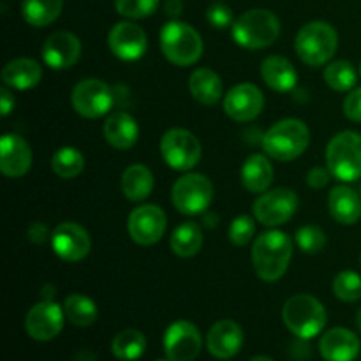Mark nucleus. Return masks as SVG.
<instances>
[{
	"instance_id": "40",
	"label": "nucleus",
	"mask_w": 361,
	"mask_h": 361,
	"mask_svg": "<svg viewBox=\"0 0 361 361\" xmlns=\"http://www.w3.org/2000/svg\"><path fill=\"white\" fill-rule=\"evenodd\" d=\"M344 115L351 122H361V87L353 88L344 99Z\"/></svg>"
},
{
	"instance_id": "41",
	"label": "nucleus",
	"mask_w": 361,
	"mask_h": 361,
	"mask_svg": "<svg viewBox=\"0 0 361 361\" xmlns=\"http://www.w3.org/2000/svg\"><path fill=\"white\" fill-rule=\"evenodd\" d=\"M331 176L334 175L330 173V169L323 168V166H316V168L307 173V185L312 187V189H323L330 183Z\"/></svg>"
},
{
	"instance_id": "38",
	"label": "nucleus",
	"mask_w": 361,
	"mask_h": 361,
	"mask_svg": "<svg viewBox=\"0 0 361 361\" xmlns=\"http://www.w3.org/2000/svg\"><path fill=\"white\" fill-rule=\"evenodd\" d=\"M229 242L236 247H245L250 243L256 235V222L250 215H238L233 219L231 226H229Z\"/></svg>"
},
{
	"instance_id": "16",
	"label": "nucleus",
	"mask_w": 361,
	"mask_h": 361,
	"mask_svg": "<svg viewBox=\"0 0 361 361\" xmlns=\"http://www.w3.org/2000/svg\"><path fill=\"white\" fill-rule=\"evenodd\" d=\"M222 106H224L226 115L235 122H252L263 111L264 95L256 85L240 83L235 85L231 90H228Z\"/></svg>"
},
{
	"instance_id": "31",
	"label": "nucleus",
	"mask_w": 361,
	"mask_h": 361,
	"mask_svg": "<svg viewBox=\"0 0 361 361\" xmlns=\"http://www.w3.org/2000/svg\"><path fill=\"white\" fill-rule=\"evenodd\" d=\"M145 349H147V338L140 330H134V328L118 331L111 342L113 356L122 361H136L143 356Z\"/></svg>"
},
{
	"instance_id": "2",
	"label": "nucleus",
	"mask_w": 361,
	"mask_h": 361,
	"mask_svg": "<svg viewBox=\"0 0 361 361\" xmlns=\"http://www.w3.org/2000/svg\"><path fill=\"white\" fill-rule=\"evenodd\" d=\"M310 145V130L300 118H284L274 123L261 140L263 152L268 157L281 162L302 157Z\"/></svg>"
},
{
	"instance_id": "36",
	"label": "nucleus",
	"mask_w": 361,
	"mask_h": 361,
	"mask_svg": "<svg viewBox=\"0 0 361 361\" xmlns=\"http://www.w3.org/2000/svg\"><path fill=\"white\" fill-rule=\"evenodd\" d=\"M161 0H115L116 13L127 20H143L157 11Z\"/></svg>"
},
{
	"instance_id": "48",
	"label": "nucleus",
	"mask_w": 361,
	"mask_h": 361,
	"mask_svg": "<svg viewBox=\"0 0 361 361\" xmlns=\"http://www.w3.org/2000/svg\"><path fill=\"white\" fill-rule=\"evenodd\" d=\"M155 361H171L169 358H166V360H155Z\"/></svg>"
},
{
	"instance_id": "14",
	"label": "nucleus",
	"mask_w": 361,
	"mask_h": 361,
	"mask_svg": "<svg viewBox=\"0 0 361 361\" xmlns=\"http://www.w3.org/2000/svg\"><path fill=\"white\" fill-rule=\"evenodd\" d=\"M201 331L190 321H175L164 334L166 358L171 361H194L201 353Z\"/></svg>"
},
{
	"instance_id": "21",
	"label": "nucleus",
	"mask_w": 361,
	"mask_h": 361,
	"mask_svg": "<svg viewBox=\"0 0 361 361\" xmlns=\"http://www.w3.org/2000/svg\"><path fill=\"white\" fill-rule=\"evenodd\" d=\"M360 351L358 335L348 328H331L319 341V353L326 361H355Z\"/></svg>"
},
{
	"instance_id": "17",
	"label": "nucleus",
	"mask_w": 361,
	"mask_h": 361,
	"mask_svg": "<svg viewBox=\"0 0 361 361\" xmlns=\"http://www.w3.org/2000/svg\"><path fill=\"white\" fill-rule=\"evenodd\" d=\"M108 46L116 59L134 62L147 53L148 39L140 25L134 21H120L108 32Z\"/></svg>"
},
{
	"instance_id": "19",
	"label": "nucleus",
	"mask_w": 361,
	"mask_h": 361,
	"mask_svg": "<svg viewBox=\"0 0 361 361\" xmlns=\"http://www.w3.org/2000/svg\"><path fill=\"white\" fill-rule=\"evenodd\" d=\"M32 168V148L20 134H4L0 140V171L7 178H21Z\"/></svg>"
},
{
	"instance_id": "11",
	"label": "nucleus",
	"mask_w": 361,
	"mask_h": 361,
	"mask_svg": "<svg viewBox=\"0 0 361 361\" xmlns=\"http://www.w3.org/2000/svg\"><path fill=\"white\" fill-rule=\"evenodd\" d=\"M298 210V196L288 187L267 190L254 201L252 212L257 222L268 228H277L293 219Z\"/></svg>"
},
{
	"instance_id": "28",
	"label": "nucleus",
	"mask_w": 361,
	"mask_h": 361,
	"mask_svg": "<svg viewBox=\"0 0 361 361\" xmlns=\"http://www.w3.org/2000/svg\"><path fill=\"white\" fill-rule=\"evenodd\" d=\"M120 185H122V192L126 200L133 201V203H141L154 190L155 178L145 164H130L122 173Z\"/></svg>"
},
{
	"instance_id": "46",
	"label": "nucleus",
	"mask_w": 361,
	"mask_h": 361,
	"mask_svg": "<svg viewBox=\"0 0 361 361\" xmlns=\"http://www.w3.org/2000/svg\"><path fill=\"white\" fill-rule=\"evenodd\" d=\"M249 361H274V360L268 358V356H254V358L249 360Z\"/></svg>"
},
{
	"instance_id": "44",
	"label": "nucleus",
	"mask_w": 361,
	"mask_h": 361,
	"mask_svg": "<svg viewBox=\"0 0 361 361\" xmlns=\"http://www.w3.org/2000/svg\"><path fill=\"white\" fill-rule=\"evenodd\" d=\"M183 11L182 0H164V13L169 18H178Z\"/></svg>"
},
{
	"instance_id": "24",
	"label": "nucleus",
	"mask_w": 361,
	"mask_h": 361,
	"mask_svg": "<svg viewBox=\"0 0 361 361\" xmlns=\"http://www.w3.org/2000/svg\"><path fill=\"white\" fill-rule=\"evenodd\" d=\"M261 78L275 92H291L298 83L295 66L281 55H270L261 62Z\"/></svg>"
},
{
	"instance_id": "6",
	"label": "nucleus",
	"mask_w": 361,
	"mask_h": 361,
	"mask_svg": "<svg viewBox=\"0 0 361 361\" xmlns=\"http://www.w3.org/2000/svg\"><path fill=\"white\" fill-rule=\"evenodd\" d=\"M282 319L293 335L309 341L323 331L328 316L324 305L316 296L295 295L282 307Z\"/></svg>"
},
{
	"instance_id": "25",
	"label": "nucleus",
	"mask_w": 361,
	"mask_h": 361,
	"mask_svg": "<svg viewBox=\"0 0 361 361\" xmlns=\"http://www.w3.org/2000/svg\"><path fill=\"white\" fill-rule=\"evenodd\" d=\"M328 210L338 224H356L361 219V196L348 185L334 187L328 196Z\"/></svg>"
},
{
	"instance_id": "27",
	"label": "nucleus",
	"mask_w": 361,
	"mask_h": 361,
	"mask_svg": "<svg viewBox=\"0 0 361 361\" xmlns=\"http://www.w3.org/2000/svg\"><path fill=\"white\" fill-rule=\"evenodd\" d=\"M190 95L203 106H214L224 95V85L221 76L208 67L196 69L189 78Z\"/></svg>"
},
{
	"instance_id": "49",
	"label": "nucleus",
	"mask_w": 361,
	"mask_h": 361,
	"mask_svg": "<svg viewBox=\"0 0 361 361\" xmlns=\"http://www.w3.org/2000/svg\"><path fill=\"white\" fill-rule=\"evenodd\" d=\"M358 73H360V76H361V63H360V67H358Z\"/></svg>"
},
{
	"instance_id": "42",
	"label": "nucleus",
	"mask_w": 361,
	"mask_h": 361,
	"mask_svg": "<svg viewBox=\"0 0 361 361\" xmlns=\"http://www.w3.org/2000/svg\"><path fill=\"white\" fill-rule=\"evenodd\" d=\"M51 233L53 231H49L48 226L42 224V222H32L27 231V238L35 245H42L48 240H51Z\"/></svg>"
},
{
	"instance_id": "33",
	"label": "nucleus",
	"mask_w": 361,
	"mask_h": 361,
	"mask_svg": "<svg viewBox=\"0 0 361 361\" xmlns=\"http://www.w3.org/2000/svg\"><path fill=\"white\" fill-rule=\"evenodd\" d=\"M85 169V157L78 148L62 147L53 154L51 171L62 180H73Z\"/></svg>"
},
{
	"instance_id": "3",
	"label": "nucleus",
	"mask_w": 361,
	"mask_h": 361,
	"mask_svg": "<svg viewBox=\"0 0 361 361\" xmlns=\"http://www.w3.org/2000/svg\"><path fill=\"white\" fill-rule=\"evenodd\" d=\"M233 41L245 49H264L281 35V21L268 9H249L231 27Z\"/></svg>"
},
{
	"instance_id": "4",
	"label": "nucleus",
	"mask_w": 361,
	"mask_h": 361,
	"mask_svg": "<svg viewBox=\"0 0 361 361\" xmlns=\"http://www.w3.org/2000/svg\"><path fill=\"white\" fill-rule=\"evenodd\" d=\"M295 49L300 60L307 66H326L338 49L337 30L326 21H310L296 34Z\"/></svg>"
},
{
	"instance_id": "18",
	"label": "nucleus",
	"mask_w": 361,
	"mask_h": 361,
	"mask_svg": "<svg viewBox=\"0 0 361 361\" xmlns=\"http://www.w3.org/2000/svg\"><path fill=\"white\" fill-rule=\"evenodd\" d=\"M41 55L48 67L55 71H66L80 60L81 41L73 32H55L44 41L41 48Z\"/></svg>"
},
{
	"instance_id": "30",
	"label": "nucleus",
	"mask_w": 361,
	"mask_h": 361,
	"mask_svg": "<svg viewBox=\"0 0 361 361\" xmlns=\"http://www.w3.org/2000/svg\"><path fill=\"white\" fill-rule=\"evenodd\" d=\"M63 9V0H23L21 14L28 25L35 28L48 27Z\"/></svg>"
},
{
	"instance_id": "15",
	"label": "nucleus",
	"mask_w": 361,
	"mask_h": 361,
	"mask_svg": "<svg viewBox=\"0 0 361 361\" xmlns=\"http://www.w3.org/2000/svg\"><path fill=\"white\" fill-rule=\"evenodd\" d=\"M53 252L67 263H80L90 254L92 240L87 229L78 222H62L51 233Z\"/></svg>"
},
{
	"instance_id": "32",
	"label": "nucleus",
	"mask_w": 361,
	"mask_h": 361,
	"mask_svg": "<svg viewBox=\"0 0 361 361\" xmlns=\"http://www.w3.org/2000/svg\"><path fill=\"white\" fill-rule=\"evenodd\" d=\"M63 312H66V317L74 326L80 328L92 326L99 316L97 305H95L94 300L80 295V293L67 296L66 302H63Z\"/></svg>"
},
{
	"instance_id": "34",
	"label": "nucleus",
	"mask_w": 361,
	"mask_h": 361,
	"mask_svg": "<svg viewBox=\"0 0 361 361\" xmlns=\"http://www.w3.org/2000/svg\"><path fill=\"white\" fill-rule=\"evenodd\" d=\"M358 74L355 66L348 60H335L324 67V83L335 92H351L356 87Z\"/></svg>"
},
{
	"instance_id": "26",
	"label": "nucleus",
	"mask_w": 361,
	"mask_h": 361,
	"mask_svg": "<svg viewBox=\"0 0 361 361\" xmlns=\"http://www.w3.org/2000/svg\"><path fill=\"white\" fill-rule=\"evenodd\" d=\"M242 185L252 194L267 192L268 187L274 182V166L268 161L267 155L252 154L243 162L240 171Z\"/></svg>"
},
{
	"instance_id": "10",
	"label": "nucleus",
	"mask_w": 361,
	"mask_h": 361,
	"mask_svg": "<svg viewBox=\"0 0 361 361\" xmlns=\"http://www.w3.org/2000/svg\"><path fill=\"white\" fill-rule=\"evenodd\" d=\"M115 102V94L106 81L97 78L81 80L71 94V104L74 111L83 118H101L108 115Z\"/></svg>"
},
{
	"instance_id": "23",
	"label": "nucleus",
	"mask_w": 361,
	"mask_h": 361,
	"mask_svg": "<svg viewBox=\"0 0 361 361\" xmlns=\"http://www.w3.org/2000/svg\"><path fill=\"white\" fill-rule=\"evenodd\" d=\"M4 87L14 88V90H30L37 87L42 80V67L34 59H14L7 62L2 69Z\"/></svg>"
},
{
	"instance_id": "39",
	"label": "nucleus",
	"mask_w": 361,
	"mask_h": 361,
	"mask_svg": "<svg viewBox=\"0 0 361 361\" xmlns=\"http://www.w3.org/2000/svg\"><path fill=\"white\" fill-rule=\"evenodd\" d=\"M207 21L212 25L214 28H228L233 27L235 23V16H233V11L231 7L226 6V4H212L210 7L207 9Z\"/></svg>"
},
{
	"instance_id": "1",
	"label": "nucleus",
	"mask_w": 361,
	"mask_h": 361,
	"mask_svg": "<svg viewBox=\"0 0 361 361\" xmlns=\"http://www.w3.org/2000/svg\"><path fill=\"white\" fill-rule=\"evenodd\" d=\"M293 257V240L288 233L271 229L254 240L250 259L263 282H277L288 271Z\"/></svg>"
},
{
	"instance_id": "51",
	"label": "nucleus",
	"mask_w": 361,
	"mask_h": 361,
	"mask_svg": "<svg viewBox=\"0 0 361 361\" xmlns=\"http://www.w3.org/2000/svg\"><path fill=\"white\" fill-rule=\"evenodd\" d=\"M360 261H361V257H360Z\"/></svg>"
},
{
	"instance_id": "7",
	"label": "nucleus",
	"mask_w": 361,
	"mask_h": 361,
	"mask_svg": "<svg viewBox=\"0 0 361 361\" xmlns=\"http://www.w3.org/2000/svg\"><path fill=\"white\" fill-rule=\"evenodd\" d=\"M326 168L341 182H356L361 178V134L342 130L335 134L326 147Z\"/></svg>"
},
{
	"instance_id": "45",
	"label": "nucleus",
	"mask_w": 361,
	"mask_h": 361,
	"mask_svg": "<svg viewBox=\"0 0 361 361\" xmlns=\"http://www.w3.org/2000/svg\"><path fill=\"white\" fill-rule=\"evenodd\" d=\"M203 222L207 228H215L219 222V217L217 214H208V212H204V217H203Z\"/></svg>"
},
{
	"instance_id": "20",
	"label": "nucleus",
	"mask_w": 361,
	"mask_h": 361,
	"mask_svg": "<svg viewBox=\"0 0 361 361\" xmlns=\"http://www.w3.org/2000/svg\"><path fill=\"white\" fill-rule=\"evenodd\" d=\"M243 345V330L236 321L221 319L208 330L207 349L219 360H229L240 353Z\"/></svg>"
},
{
	"instance_id": "22",
	"label": "nucleus",
	"mask_w": 361,
	"mask_h": 361,
	"mask_svg": "<svg viewBox=\"0 0 361 361\" xmlns=\"http://www.w3.org/2000/svg\"><path fill=\"white\" fill-rule=\"evenodd\" d=\"M104 137L109 147L116 150H129L140 140V126L127 111H115L106 118Z\"/></svg>"
},
{
	"instance_id": "50",
	"label": "nucleus",
	"mask_w": 361,
	"mask_h": 361,
	"mask_svg": "<svg viewBox=\"0 0 361 361\" xmlns=\"http://www.w3.org/2000/svg\"><path fill=\"white\" fill-rule=\"evenodd\" d=\"M360 196H361V190H360Z\"/></svg>"
},
{
	"instance_id": "37",
	"label": "nucleus",
	"mask_w": 361,
	"mask_h": 361,
	"mask_svg": "<svg viewBox=\"0 0 361 361\" xmlns=\"http://www.w3.org/2000/svg\"><path fill=\"white\" fill-rule=\"evenodd\" d=\"M296 245L303 254H319L326 245V235L317 226H303L296 231Z\"/></svg>"
},
{
	"instance_id": "29",
	"label": "nucleus",
	"mask_w": 361,
	"mask_h": 361,
	"mask_svg": "<svg viewBox=\"0 0 361 361\" xmlns=\"http://www.w3.org/2000/svg\"><path fill=\"white\" fill-rule=\"evenodd\" d=\"M171 250L178 257H194L203 247V231L201 226L194 221L182 222L176 226L169 238Z\"/></svg>"
},
{
	"instance_id": "35",
	"label": "nucleus",
	"mask_w": 361,
	"mask_h": 361,
	"mask_svg": "<svg viewBox=\"0 0 361 361\" xmlns=\"http://www.w3.org/2000/svg\"><path fill=\"white\" fill-rule=\"evenodd\" d=\"M334 293L345 303L358 302L361 298V275L353 270H344L334 279Z\"/></svg>"
},
{
	"instance_id": "12",
	"label": "nucleus",
	"mask_w": 361,
	"mask_h": 361,
	"mask_svg": "<svg viewBox=\"0 0 361 361\" xmlns=\"http://www.w3.org/2000/svg\"><path fill=\"white\" fill-rule=\"evenodd\" d=\"M166 229H168V219L159 204H141L134 208L127 219L129 236L141 247H150L161 242Z\"/></svg>"
},
{
	"instance_id": "47",
	"label": "nucleus",
	"mask_w": 361,
	"mask_h": 361,
	"mask_svg": "<svg viewBox=\"0 0 361 361\" xmlns=\"http://www.w3.org/2000/svg\"><path fill=\"white\" fill-rule=\"evenodd\" d=\"M356 324H358V330L361 334V309L358 310V316H356Z\"/></svg>"
},
{
	"instance_id": "43",
	"label": "nucleus",
	"mask_w": 361,
	"mask_h": 361,
	"mask_svg": "<svg viewBox=\"0 0 361 361\" xmlns=\"http://www.w3.org/2000/svg\"><path fill=\"white\" fill-rule=\"evenodd\" d=\"M14 104H16V101H14V95L11 94L9 87H4L0 90V113H2V116L9 115L14 109Z\"/></svg>"
},
{
	"instance_id": "5",
	"label": "nucleus",
	"mask_w": 361,
	"mask_h": 361,
	"mask_svg": "<svg viewBox=\"0 0 361 361\" xmlns=\"http://www.w3.org/2000/svg\"><path fill=\"white\" fill-rule=\"evenodd\" d=\"M161 51L173 66L190 67L203 55V39L189 23L171 20L161 30Z\"/></svg>"
},
{
	"instance_id": "13",
	"label": "nucleus",
	"mask_w": 361,
	"mask_h": 361,
	"mask_svg": "<svg viewBox=\"0 0 361 361\" xmlns=\"http://www.w3.org/2000/svg\"><path fill=\"white\" fill-rule=\"evenodd\" d=\"M66 321L63 307L53 300L35 303L25 316V331L37 342H48L59 337Z\"/></svg>"
},
{
	"instance_id": "8",
	"label": "nucleus",
	"mask_w": 361,
	"mask_h": 361,
	"mask_svg": "<svg viewBox=\"0 0 361 361\" xmlns=\"http://www.w3.org/2000/svg\"><path fill=\"white\" fill-rule=\"evenodd\" d=\"M171 201L183 215L204 214L214 201V185L201 173H185L173 185Z\"/></svg>"
},
{
	"instance_id": "9",
	"label": "nucleus",
	"mask_w": 361,
	"mask_h": 361,
	"mask_svg": "<svg viewBox=\"0 0 361 361\" xmlns=\"http://www.w3.org/2000/svg\"><path fill=\"white\" fill-rule=\"evenodd\" d=\"M161 155L169 168L187 173L201 161V143L190 130L175 127L162 134Z\"/></svg>"
}]
</instances>
